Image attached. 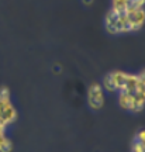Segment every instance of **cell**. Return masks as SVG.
<instances>
[{"mask_svg":"<svg viewBox=\"0 0 145 152\" xmlns=\"http://www.w3.org/2000/svg\"><path fill=\"white\" fill-rule=\"evenodd\" d=\"M93 0H83V3H86V4H90Z\"/></svg>","mask_w":145,"mask_h":152,"instance_id":"8992f818","label":"cell"},{"mask_svg":"<svg viewBox=\"0 0 145 152\" xmlns=\"http://www.w3.org/2000/svg\"><path fill=\"white\" fill-rule=\"evenodd\" d=\"M11 149H13V142L9 138H6L4 141L0 144V152H10Z\"/></svg>","mask_w":145,"mask_h":152,"instance_id":"277c9868","label":"cell"},{"mask_svg":"<svg viewBox=\"0 0 145 152\" xmlns=\"http://www.w3.org/2000/svg\"><path fill=\"white\" fill-rule=\"evenodd\" d=\"M87 103L93 110H100L104 106V90L100 83L90 85L87 90Z\"/></svg>","mask_w":145,"mask_h":152,"instance_id":"6da1fadb","label":"cell"},{"mask_svg":"<svg viewBox=\"0 0 145 152\" xmlns=\"http://www.w3.org/2000/svg\"><path fill=\"white\" fill-rule=\"evenodd\" d=\"M4 100H11L10 99V90L6 86L0 87V102H4Z\"/></svg>","mask_w":145,"mask_h":152,"instance_id":"5b68a950","label":"cell"},{"mask_svg":"<svg viewBox=\"0 0 145 152\" xmlns=\"http://www.w3.org/2000/svg\"><path fill=\"white\" fill-rule=\"evenodd\" d=\"M118 104L124 110H128V111H133V113H140L141 110L144 109L145 102L137 100L134 97V94H131V93L120 92L118 93Z\"/></svg>","mask_w":145,"mask_h":152,"instance_id":"7a4b0ae2","label":"cell"},{"mask_svg":"<svg viewBox=\"0 0 145 152\" xmlns=\"http://www.w3.org/2000/svg\"><path fill=\"white\" fill-rule=\"evenodd\" d=\"M131 152H145V132L144 130H140V132L135 135L133 145H131Z\"/></svg>","mask_w":145,"mask_h":152,"instance_id":"3957f363","label":"cell"}]
</instances>
